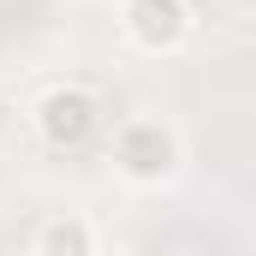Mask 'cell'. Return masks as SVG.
Instances as JSON below:
<instances>
[{
    "instance_id": "1",
    "label": "cell",
    "mask_w": 256,
    "mask_h": 256,
    "mask_svg": "<svg viewBox=\"0 0 256 256\" xmlns=\"http://www.w3.org/2000/svg\"><path fill=\"white\" fill-rule=\"evenodd\" d=\"M36 131H42L48 149H84V143L102 131V102H96L90 90H78V84H60V90L42 96Z\"/></svg>"
},
{
    "instance_id": "2",
    "label": "cell",
    "mask_w": 256,
    "mask_h": 256,
    "mask_svg": "<svg viewBox=\"0 0 256 256\" xmlns=\"http://www.w3.org/2000/svg\"><path fill=\"white\" fill-rule=\"evenodd\" d=\"M114 161H120L126 179L155 185V179H167V173L179 167V137L161 126V120H131V126L120 131V143H114Z\"/></svg>"
},
{
    "instance_id": "3",
    "label": "cell",
    "mask_w": 256,
    "mask_h": 256,
    "mask_svg": "<svg viewBox=\"0 0 256 256\" xmlns=\"http://www.w3.org/2000/svg\"><path fill=\"white\" fill-rule=\"evenodd\" d=\"M191 30V6L185 0H126V36L149 54H167L179 48Z\"/></svg>"
},
{
    "instance_id": "4",
    "label": "cell",
    "mask_w": 256,
    "mask_h": 256,
    "mask_svg": "<svg viewBox=\"0 0 256 256\" xmlns=\"http://www.w3.org/2000/svg\"><path fill=\"white\" fill-rule=\"evenodd\" d=\"M36 250H48V256H90L96 250V232H90L84 220H54V226H42Z\"/></svg>"
}]
</instances>
